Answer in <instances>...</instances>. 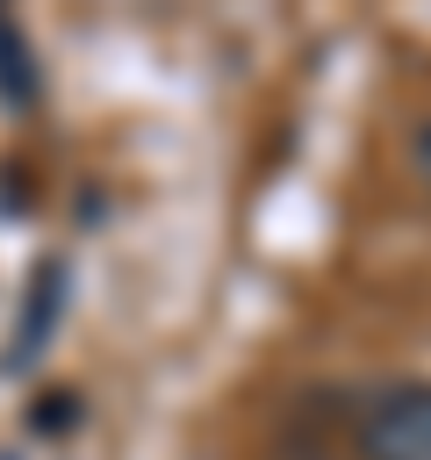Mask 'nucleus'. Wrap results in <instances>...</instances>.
Returning a JSON list of instances; mask_svg holds the SVG:
<instances>
[{"label": "nucleus", "mask_w": 431, "mask_h": 460, "mask_svg": "<svg viewBox=\"0 0 431 460\" xmlns=\"http://www.w3.org/2000/svg\"><path fill=\"white\" fill-rule=\"evenodd\" d=\"M57 288H65V266L50 259V266H43V280H36V323H29V309H22V323H29V331H14V345H7V359H14V367H22V359H36L43 331L57 323V309H65V295H57Z\"/></svg>", "instance_id": "nucleus-3"}, {"label": "nucleus", "mask_w": 431, "mask_h": 460, "mask_svg": "<svg viewBox=\"0 0 431 460\" xmlns=\"http://www.w3.org/2000/svg\"><path fill=\"white\" fill-rule=\"evenodd\" d=\"M0 101L7 108H29L36 101V50H29V29L0 7Z\"/></svg>", "instance_id": "nucleus-2"}, {"label": "nucleus", "mask_w": 431, "mask_h": 460, "mask_svg": "<svg viewBox=\"0 0 431 460\" xmlns=\"http://www.w3.org/2000/svg\"><path fill=\"white\" fill-rule=\"evenodd\" d=\"M366 460H431V381H388L359 417Z\"/></svg>", "instance_id": "nucleus-1"}, {"label": "nucleus", "mask_w": 431, "mask_h": 460, "mask_svg": "<svg viewBox=\"0 0 431 460\" xmlns=\"http://www.w3.org/2000/svg\"><path fill=\"white\" fill-rule=\"evenodd\" d=\"M409 165H417V180H424V194H431V122H417V137H409Z\"/></svg>", "instance_id": "nucleus-4"}]
</instances>
